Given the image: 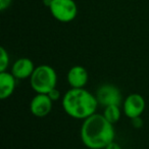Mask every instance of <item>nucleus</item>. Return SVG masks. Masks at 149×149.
Listing matches in <instances>:
<instances>
[{
	"mask_svg": "<svg viewBox=\"0 0 149 149\" xmlns=\"http://www.w3.org/2000/svg\"><path fill=\"white\" fill-rule=\"evenodd\" d=\"M116 132L103 114L94 113L84 120L81 128V139L90 149H103L114 140Z\"/></svg>",
	"mask_w": 149,
	"mask_h": 149,
	"instance_id": "obj_1",
	"label": "nucleus"
},
{
	"mask_svg": "<svg viewBox=\"0 0 149 149\" xmlns=\"http://www.w3.org/2000/svg\"><path fill=\"white\" fill-rule=\"evenodd\" d=\"M98 104L96 95L84 88H70L61 101L65 113L76 120H86L91 116L95 113Z\"/></svg>",
	"mask_w": 149,
	"mask_h": 149,
	"instance_id": "obj_2",
	"label": "nucleus"
},
{
	"mask_svg": "<svg viewBox=\"0 0 149 149\" xmlns=\"http://www.w3.org/2000/svg\"><path fill=\"white\" fill-rule=\"evenodd\" d=\"M32 89L39 94H48L56 88L57 74L53 68L47 64H42L35 68L30 78Z\"/></svg>",
	"mask_w": 149,
	"mask_h": 149,
	"instance_id": "obj_3",
	"label": "nucleus"
},
{
	"mask_svg": "<svg viewBox=\"0 0 149 149\" xmlns=\"http://www.w3.org/2000/svg\"><path fill=\"white\" fill-rule=\"evenodd\" d=\"M52 17L60 23H70L77 17L78 7L74 0H52L49 6Z\"/></svg>",
	"mask_w": 149,
	"mask_h": 149,
	"instance_id": "obj_4",
	"label": "nucleus"
},
{
	"mask_svg": "<svg viewBox=\"0 0 149 149\" xmlns=\"http://www.w3.org/2000/svg\"><path fill=\"white\" fill-rule=\"evenodd\" d=\"M96 98L98 103L104 107L109 105L120 106L123 101L120 90L112 84H103L100 86L96 92Z\"/></svg>",
	"mask_w": 149,
	"mask_h": 149,
	"instance_id": "obj_5",
	"label": "nucleus"
},
{
	"mask_svg": "<svg viewBox=\"0 0 149 149\" xmlns=\"http://www.w3.org/2000/svg\"><path fill=\"white\" fill-rule=\"evenodd\" d=\"M123 109H124V113L130 118L141 116L145 109L144 98L138 93L130 94L124 100Z\"/></svg>",
	"mask_w": 149,
	"mask_h": 149,
	"instance_id": "obj_6",
	"label": "nucleus"
},
{
	"mask_svg": "<svg viewBox=\"0 0 149 149\" xmlns=\"http://www.w3.org/2000/svg\"><path fill=\"white\" fill-rule=\"evenodd\" d=\"M52 101L47 94H39L38 93L30 103V110L37 118H44L52 109Z\"/></svg>",
	"mask_w": 149,
	"mask_h": 149,
	"instance_id": "obj_7",
	"label": "nucleus"
},
{
	"mask_svg": "<svg viewBox=\"0 0 149 149\" xmlns=\"http://www.w3.org/2000/svg\"><path fill=\"white\" fill-rule=\"evenodd\" d=\"M35 68L36 66L33 60L28 57H22L19 58L13 63V68H11V74L15 76L17 80H25L28 78L30 79Z\"/></svg>",
	"mask_w": 149,
	"mask_h": 149,
	"instance_id": "obj_8",
	"label": "nucleus"
},
{
	"mask_svg": "<svg viewBox=\"0 0 149 149\" xmlns=\"http://www.w3.org/2000/svg\"><path fill=\"white\" fill-rule=\"evenodd\" d=\"M89 74L84 66L74 65L68 72V82L72 88H84L88 83Z\"/></svg>",
	"mask_w": 149,
	"mask_h": 149,
	"instance_id": "obj_9",
	"label": "nucleus"
},
{
	"mask_svg": "<svg viewBox=\"0 0 149 149\" xmlns=\"http://www.w3.org/2000/svg\"><path fill=\"white\" fill-rule=\"evenodd\" d=\"M15 77L11 72H0V98L6 99L13 93L15 89Z\"/></svg>",
	"mask_w": 149,
	"mask_h": 149,
	"instance_id": "obj_10",
	"label": "nucleus"
},
{
	"mask_svg": "<svg viewBox=\"0 0 149 149\" xmlns=\"http://www.w3.org/2000/svg\"><path fill=\"white\" fill-rule=\"evenodd\" d=\"M120 114H122V111H120V108L118 105H109L106 106L105 109L103 111V116L110 124L114 125L116 123H118L120 118Z\"/></svg>",
	"mask_w": 149,
	"mask_h": 149,
	"instance_id": "obj_11",
	"label": "nucleus"
},
{
	"mask_svg": "<svg viewBox=\"0 0 149 149\" xmlns=\"http://www.w3.org/2000/svg\"><path fill=\"white\" fill-rule=\"evenodd\" d=\"M9 64V55L8 52L3 47L0 48V72H6Z\"/></svg>",
	"mask_w": 149,
	"mask_h": 149,
	"instance_id": "obj_12",
	"label": "nucleus"
},
{
	"mask_svg": "<svg viewBox=\"0 0 149 149\" xmlns=\"http://www.w3.org/2000/svg\"><path fill=\"white\" fill-rule=\"evenodd\" d=\"M48 96H49V98L52 100V101H56V100H58L60 98V92L58 91L56 88H54V89H52L51 91L49 92V93L47 94Z\"/></svg>",
	"mask_w": 149,
	"mask_h": 149,
	"instance_id": "obj_13",
	"label": "nucleus"
},
{
	"mask_svg": "<svg viewBox=\"0 0 149 149\" xmlns=\"http://www.w3.org/2000/svg\"><path fill=\"white\" fill-rule=\"evenodd\" d=\"M131 123H132V126L136 129H140L143 126V120L141 118V116L131 118Z\"/></svg>",
	"mask_w": 149,
	"mask_h": 149,
	"instance_id": "obj_14",
	"label": "nucleus"
},
{
	"mask_svg": "<svg viewBox=\"0 0 149 149\" xmlns=\"http://www.w3.org/2000/svg\"><path fill=\"white\" fill-rule=\"evenodd\" d=\"M13 0H0V10L3 11L6 8H8L11 4Z\"/></svg>",
	"mask_w": 149,
	"mask_h": 149,
	"instance_id": "obj_15",
	"label": "nucleus"
},
{
	"mask_svg": "<svg viewBox=\"0 0 149 149\" xmlns=\"http://www.w3.org/2000/svg\"><path fill=\"white\" fill-rule=\"evenodd\" d=\"M104 149H122V147H120V144H118L116 142L112 141V142H110Z\"/></svg>",
	"mask_w": 149,
	"mask_h": 149,
	"instance_id": "obj_16",
	"label": "nucleus"
},
{
	"mask_svg": "<svg viewBox=\"0 0 149 149\" xmlns=\"http://www.w3.org/2000/svg\"><path fill=\"white\" fill-rule=\"evenodd\" d=\"M51 2H52V0H43V3L46 5L47 7H49L50 5H51Z\"/></svg>",
	"mask_w": 149,
	"mask_h": 149,
	"instance_id": "obj_17",
	"label": "nucleus"
}]
</instances>
